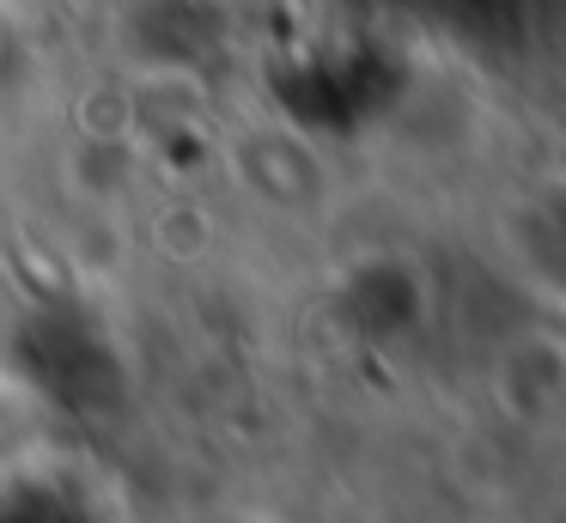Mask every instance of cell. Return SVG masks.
<instances>
[{"instance_id": "obj_1", "label": "cell", "mask_w": 566, "mask_h": 523, "mask_svg": "<svg viewBox=\"0 0 566 523\" xmlns=\"http://www.w3.org/2000/svg\"><path fill=\"white\" fill-rule=\"evenodd\" d=\"M153 238H159L165 255H177V262H189V255H201L213 243V219L201 213V207H165L159 226H153Z\"/></svg>"}]
</instances>
